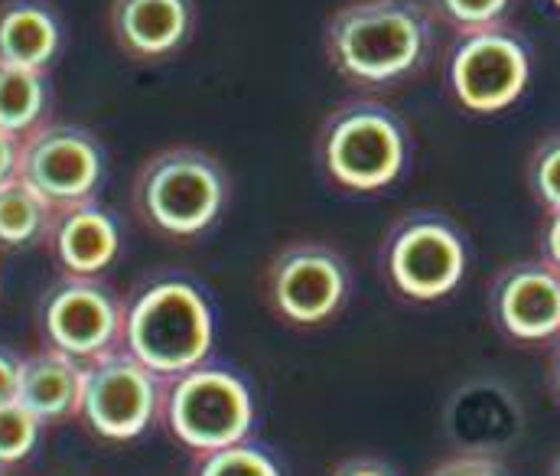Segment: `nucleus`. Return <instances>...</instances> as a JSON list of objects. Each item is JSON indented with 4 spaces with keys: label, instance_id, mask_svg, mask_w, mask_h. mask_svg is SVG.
Listing matches in <instances>:
<instances>
[{
    "label": "nucleus",
    "instance_id": "9b49d317",
    "mask_svg": "<svg viewBox=\"0 0 560 476\" xmlns=\"http://www.w3.org/2000/svg\"><path fill=\"white\" fill-rule=\"evenodd\" d=\"M265 291L278 317L313 326L336 317L349 294V265L326 242H290L271 258Z\"/></svg>",
    "mask_w": 560,
    "mask_h": 476
},
{
    "label": "nucleus",
    "instance_id": "c756f323",
    "mask_svg": "<svg viewBox=\"0 0 560 476\" xmlns=\"http://www.w3.org/2000/svg\"><path fill=\"white\" fill-rule=\"evenodd\" d=\"M555 3H558V7H560V0H555Z\"/></svg>",
    "mask_w": 560,
    "mask_h": 476
},
{
    "label": "nucleus",
    "instance_id": "c85d7f7f",
    "mask_svg": "<svg viewBox=\"0 0 560 476\" xmlns=\"http://www.w3.org/2000/svg\"><path fill=\"white\" fill-rule=\"evenodd\" d=\"M551 476H560V457L555 461V467H551Z\"/></svg>",
    "mask_w": 560,
    "mask_h": 476
},
{
    "label": "nucleus",
    "instance_id": "aec40b11",
    "mask_svg": "<svg viewBox=\"0 0 560 476\" xmlns=\"http://www.w3.org/2000/svg\"><path fill=\"white\" fill-rule=\"evenodd\" d=\"M43 421L20 402L0 405V467L20 464L33 454Z\"/></svg>",
    "mask_w": 560,
    "mask_h": 476
},
{
    "label": "nucleus",
    "instance_id": "4468645a",
    "mask_svg": "<svg viewBox=\"0 0 560 476\" xmlns=\"http://www.w3.org/2000/svg\"><path fill=\"white\" fill-rule=\"evenodd\" d=\"M56 262L66 275L75 278H98L121 248L118 222L95 202H82L72 209L56 212L49 239Z\"/></svg>",
    "mask_w": 560,
    "mask_h": 476
},
{
    "label": "nucleus",
    "instance_id": "6e6552de",
    "mask_svg": "<svg viewBox=\"0 0 560 476\" xmlns=\"http://www.w3.org/2000/svg\"><path fill=\"white\" fill-rule=\"evenodd\" d=\"M532 76V59L525 43L502 30L459 33L446 56V85L453 98L476 115H495L518 102Z\"/></svg>",
    "mask_w": 560,
    "mask_h": 476
},
{
    "label": "nucleus",
    "instance_id": "4be33fe9",
    "mask_svg": "<svg viewBox=\"0 0 560 476\" xmlns=\"http://www.w3.org/2000/svg\"><path fill=\"white\" fill-rule=\"evenodd\" d=\"M528 179H532V189L535 196L551 209L558 212L560 209V135L548 138L535 158L528 163Z\"/></svg>",
    "mask_w": 560,
    "mask_h": 476
},
{
    "label": "nucleus",
    "instance_id": "f257e3e1",
    "mask_svg": "<svg viewBox=\"0 0 560 476\" xmlns=\"http://www.w3.org/2000/svg\"><path fill=\"white\" fill-rule=\"evenodd\" d=\"M323 49L349 85L398 89L433 62L436 16L423 0H346L326 20Z\"/></svg>",
    "mask_w": 560,
    "mask_h": 476
},
{
    "label": "nucleus",
    "instance_id": "2eb2a0df",
    "mask_svg": "<svg viewBox=\"0 0 560 476\" xmlns=\"http://www.w3.org/2000/svg\"><path fill=\"white\" fill-rule=\"evenodd\" d=\"M82 385H85V362H79L62 349L46 346L23 359L16 402L30 408L43 425H52L79 415Z\"/></svg>",
    "mask_w": 560,
    "mask_h": 476
},
{
    "label": "nucleus",
    "instance_id": "cd10ccee",
    "mask_svg": "<svg viewBox=\"0 0 560 476\" xmlns=\"http://www.w3.org/2000/svg\"><path fill=\"white\" fill-rule=\"evenodd\" d=\"M555 385H558V395H560V356H558V365H555Z\"/></svg>",
    "mask_w": 560,
    "mask_h": 476
},
{
    "label": "nucleus",
    "instance_id": "9d476101",
    "mask_svg": "<svg viewBox=\"0 0 560 476\" xmlns=\"http://www.w3.org/2000/svg\"><path fill=\"white\" fill-rule=\"evenodd\" d=\"M39 329L46 346L92 362L125 339V304L98 278L66 275L56 281L39 304Z\"/></svg>",
    "mask_w": 560,
    "mask_h": 476
},
{
    "label": "nucleus",
    "instance_id": "412c9836",
    "mask_svg": "<svg viewBox=\"0 0 560 476\" xmlns=\"http://www.w3.org/2000/svg\"><path fill=\"white\" fill-rule=\"evenodd\" d=\"M427 3L440 23L453 26L456 33H472V30L499 26L515 0H427Z\"/></svg>",
    "mask_w": 560,
    "mask_h": 476
},
{
    "label": "nucleus",
    "instance_id": "39448f33",
    "mask_svg": "<svg viewBox=\"0 0 560 476\" xmlns=\"http://www.w3.org/2000/svg\"><path fill=\"white\" fill-rule=\"evenodd\" d=\"M160 418L179 444L196 454H212L248 441L255 428V395L242 375L199 365L163 382Z\"/></svg>",
    "mask_w": 560,
    "mask_h": 476
},
{
    "label": "nucleus",
    "instance_id": "1a4fd4ad",
    "mask_svg": "<svg viewBox=\"0 0 560 476\" xmlns=\"http://www.w3.org/2000/svg\"><path fill=\"white\" fill-rule=\"evenodd\" d=\"M105 173V154L92 131L75 125H39L20 144L16 176L56 212L92 202Z\"/></svg>",
    "mask_w": 560,
    "mask_h": 476
},
{
    "label": "nucleus",
    "instance_id": "f3484780",
    "mask_svg": "<svg viewBox=\"0 0 560 476\" xmlns=\"http://www.w3.org/2000/svg\"><path fill=\"white\" fill-rule=\"evenodd\" d=\"M56 209L20 176L0 183V248H30L49 239Z\"/></svg>",
    "mask_w": 560,
    "mask_h": 476
},
{
    "label": "nucleus",
    "instance_id": "423d86ee",
    "mask_svg": "<svg viewBox=\"0 0 560 476\" xmlns=\"http://www.w3.org/2000/svg\"><path fill=\"white\" fill-rule=\"evenodd\" d=\"M466 239L459 225L433 209H415L395 219L382 245V268L392 288L411 301H440L466 275Z\"/></svg>",
    "mask_w": 560,
    "mask_h": 476
},
{
    "label": "nucleus",
    "instance_id": "5701e85b",
    "mask_svg": "<svg viewBox=\"0 0 560 476\" xmlns=\"http://www.w3.org/2000/svg\"><path fill=\"white\" fill-rule=\"evenodd\" d=\"M427 476H509L505 467L482 451H469V454H456L443 464H436Z\"/></svg>",
    "mask_w": 560,
    "mask_h": 476
},
{
    "label": "nucleus",
    "instance_id": "f8f14e48",
    "mask_svg": "<svg viewBox=\"0 0 560 476\" xmlns=\"http://www.w3.org/2000/svg\"><path fill=\"white\" fill-rule=\"evenodd\" d=\"M492 317L525 343L560 336V275L551 265H512L492 285Z\"/></svg>",
    "mask_w": 560,
    "mask_h": 476
},
{
    "label": "nucleus",
    "instance_id": "0eeeda50",
    "mask_svg": "<svg viewBox=\"0 0 560 476\" xmlns=\"http://www.w3.org/2000/svg\"><path fill=\"white\" fill-rule=\"evenodd\" d=\"M163 382L125 346L85 362L79 418L105 441H135L163 408Z\"/></svg>",
    "mask_w": 560,
    "mask_h": 476
},
{
    "label": "nucleus",
    "instance_id": "a878e982",
    "mask_svg": "<svg viewBox=\"0 0 560 476\" xmlns=\"http://www.w3.org/2000/svg\"><path fill=\"white\" fill-rule=\"evenodd\" d=\"M20 138L0 131V183L13 179L16 176V163H20Z\"/></svg>",
    "mask_w": 560,
    "mask_h": 476
},
{
    "label": "nucleus",
    "instance_id": "bb28decb",
    "mask_svg": "<svg viewBox=\"0 0 560 476\" xmlns=\"http://www.w3.org/2000/svg\"><path fill=\"white\" fill-rule=\"evenodd\" d=\"M541 248H545V265H551L560 275V209L558 212H551V219H548V225H545Z\"/></svg>",
    "mask_w": 560,
    "mask_h": 476
},
{
    "label": "nucleus",
    "instance_id": "a211bd4d",
    "mask_svg": "<svg viewBox=\"0 0 560 476\" xmlns=\"http://www.w3.org/2000/svg\"><path fill=\"white\" fill-rule=\"evenodd\" d=\"M46 108H49L46 72L0 66V131L23 141L39 125H46Z\"/></svg>",
    "mask_w": 560,
    "mask_h": 476
},
{
    "label": "nucleus",
    "instance_id": "6ab92c4d",
    "mask_svg": "<svg viewBox=\"0 0 560 476\" xmlns=\"http://www.w3.org/2000/svg\"><path fill=\"white\" fill-rule=\"evenodd\" d=\"M192 476H280V467L268 451L255 444H235L212 454H199Z\"/></svg>",
    "mask_w": 560,
    "mask_h": 476
},
{
    "label": "nucleus",
    "instance_id": "393cba45",
    "mask_svg": "<svg viewBox=\"0 0 560 476\" xmlns=\"http://www.w3.org/2000/svg\"><path fill=\"white\" fill-rule=\"evenodd\" d=\"M332 476H398L385 461H375V457H352V461H342Z\"/></svg>",
    "mask_w": 560,
    "mask_h": 476
},
{
    "label": "nucleus",
    "instance_id": "20e7f679",
    "mask_svg": "<svg viewBox=\"0 0 560 476\" xmlns=\"http://www.w3.org/2000/svg\"><path fill=\"white\" fill-rule=\"evenodd\" d=\"M232 183L222 160L199 148H166L140 163L135 212L160 235L196 239L215 225Z\"/></svg>",
    "mask_w": 560,
    "mask_h": 476
},
{
    "label": "nucleus",
    "instance_id": "7ed1b4c3",
    "mask_svg": "<svg viewBox=\"0 0 560 476\" xmlns=\"http://www.w3.org/2000/svg\"><path fill=\"white\" fill-rule=\"evenodd\" d=\"M215 339L209 298L186 278H160L125 304L121 346L160 379L206 365Z\"/></svg>",
    "mask_w": 560,
    "mask_h": 476
},
{
    "label": "nucleus",
    "instance_id": "dca6fc26",
    "mask_svg": "<svg viewBox=\"0 0 560 476\" xmlns=\"http://www.w3.org/2000/svg\"><path fill=\"white\" fill-rule=\"evenodd\" d=\"M62 46V23L46 0L0 3V66L46 72Z\"/></svg>",
    "mask_w": 560,
    "mask_h": 476
},
{
    "label": "nucleus",
    "instance_id": "b1692460",
    "mask_svg": "<svg viewBox=\"0 0 560 476\" xmlns=\"http://www.w3.org/2000/svg\"><path fill=\"white\" fill-rule=\"evenodd\" d=\"M20 369H23V359L0 346V405L16 402V392H20Z\"/></svg>",
    "mask_w": 560,
    "mask_h": 476
},
{
    "label": "nucleus",
    "instance_id": "f03ea898",
    "mask_svg": "<svg viewBox=\"0 0 560 476\" xmlns=\"http://www.w3.org/2000/svg\"><path fill=\"white\" fill-rule=\"evenodd\" d=\"M411 158L405 118L369 95L339 102L319 125L316 160L329 183L346 193H378L392 186Z\"/></svg>",
    "mask_w": 560,
    "mask_h": 476
},
{
    "label": "nucleus",
    "instance_id": "ddd939ff",
    "mask_svg": "<svg viewBox=\"0 0 560 476\" xmlns=\"http://www.w3.org/2000/svg\"><path fill=\"white\" fill-rule=\"evenodd\" d=\"M108 26L125 56L156 62L186 46L196 26L192 0H112Z\"/></svg>",
    "mask_w": 560,
    "mask_h": 476
}]
</instances>
